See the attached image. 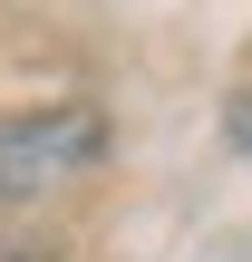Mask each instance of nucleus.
<instances>
[{"instance_id":"nucleus-1","label":"nucleus","mask_w":252,"mask_h":262,"mask_svg":"<svg viewBox=\"0 0 252 262\" xmlns=\"http://www.w3.org/2000/svg\"><path fill=\"white\" fill-rule=\"evenodd\" d=\"M97 165H107V107L49 97V107H10L0 117V214L10 204H49V194L87 185Z\"/></svg>"}]
</instances>
